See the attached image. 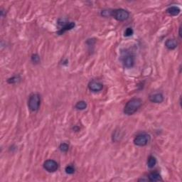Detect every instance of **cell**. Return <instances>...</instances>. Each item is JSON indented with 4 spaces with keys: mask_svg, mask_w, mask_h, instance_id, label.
Listing matches in <instances>:
<instances>
[{
    "mask_svg": "<svg viewBox=\"0 0 182 182\" xmlns=\"http://www.w3.org/2000/svg\"><path fill=\"white\" fill-rule=\"evenodd\" d=\"M142 101L139 98H132L127 102L124 107V113L127 115H132L138 110L142 106Z\"/></svg>",
    "mask_w": 182,
    "mask_h": 182,
    "instance_id": "obj_1",
    "label": "cell"
},
{
    "mask_svg": "<svg viewBox=\"0 0 182 182\" xmlns=\"http://www.w3.org/2000/svg\"><path fill=\"white\" fill-rule=\"evenodd\" d=\"M41 105V96L37 93L31 95L28 101V106L32 112L38 111Z\"/></svg>",
    "mask_w": 182,
    "mask_h": 182,
    "instance_id": "obj_2",
    "label": "cell"
},
{
    "mask_svg": "<svg viewBox=\"0 0 182 182\" xmlns=\"http://www.w3.org/2000/svg\"><path fill=\"white\" fill-rule=\"evenodd\" d=\"M151 140V137L146 133H142L137 135L134 139V144L138 146H146Z\"/></svg>",
    "mask_w": 182,
    "mask_h": 182,
    "instance_id": "obj_3",
    "label": "cell"
},
{
    "mask_svg": "<svg viewBox=\"0 0 182 182\" xmlns=\"http://www.w3.org/2000/svg\"><path fill=\"white\" fill-rule=\"evenodd\" d=\"M112 17H114L117 21L119 22H124L128 19L130 17V13L127 10L123 9H117L112 10Z\"/></svg>",
    "mask_w": 182,
    "mask_h": 182,
    "instance_id": "obj_4",
    "label": "cell"
},
{
    "mask_svg": "<svg viewBox=\"0 0 182 182\" xmlns=\"http://www.w3.org/2000/svg\"><path fill=\"white\" fill-rule=\"evenodd\" d=\"M44 168L49 172H55L58 170V164L55 160H48L44 163Z\"/></svg>",
    "mask_w": 182,
    "mask_h": 182,
    "instance_id": "obj_5",
    "label": "cell"
},
{
    "mask_svg": "<svg viewBox=\"0 0 182 182\" xmlns=\"http://www.w3.org/2000/svg\"><path fill=\"white\" fill-rule=\"evenodd\" d=\"M123 66L127 68H131L135 65V58L132 54H127L123 58Z\"/></svg>",
    "mask_w": 182,
    "mask_h": 182,
    "instance_id": "obj_6",
    "label": "cell"
},
{
    "mask_svg": "<svg viewBox=\"0 0 182 182\" xmlns=\"http://www.w3.org/2000/svg\"><path fill=\"white\" fill-rule=\"evenodd\" d=\"M88 88L93 92H99L103 88V85L97 80H92L88 83Z\"/></svg>",
    "mask_w": 182,
    "mask_h": 182,
    "instance_id": "obj_7",
    "label": "cell"
},
{
    "mask_svg": "<svg viewBox=\"0 0 182 182\" xmlns=\"http://www.w3.org/2000/svg\"><path fill=\"white\" fill-rule=\"evenodd\" d=\"M149 100L152 102H154V103H162L164 101V98L162 93H154V94L150 95L149 97Z\"/></svg>",
    "mask_w": 182,
    "mask_h": 182,
    "instance_id": "obj_8",
    "label": "cell"
},
{
    "mask_svg": "<svg viewBox=\"0 0 182 182\" xmlns=\"http://www.w3.org/2000/svg\"><path fill=\"white\" fill-rule=\"evenodd\" d=\"M75 24L74 22H68L67 24H65L64 26H62L61 29L58 31V34L61 35L63 34V33H65L67 31H69V30H71L72 29H73L75 27Z\"/></svg>",
    "mask_w": 182,
    "mask_h": 182,
    "instance_id": "obj_9",
    "label": "cell"
},
{
    "mask_svg": "<svg viewBox=\"0 0 182 182\" xmlns=\"http://www.w3.org/2000/svg\"><path fill=\"white\" fill-rule=\"evenodd\" d=\"M177 41L174 38H169L167 39L165 42V46L169 50H174L177 47Z\"/></svg>",
    "mask_w": 182,
    "mask_h": 182,
    "instance_id": "obj_10",
    "label": "cell"
},
{
    "mask_svg": "<svg viewBox=\"0 0 182 182\" xmlns=\"http://www.w3.org/2000/svg\"><path fill=\"white\" fill-rule=\"evenodd\" d=\"M167 12L171 16H177L179 15L180 12H181V9H180V8L178 7H169L167 9Z\"/></svg>",
    "mask_w": 182,
    "mask_h": 182,
    "instance_id": "obj_11",
    "label": "cell"
},
{
    "mask_svg": "<svg viewBox=\"0 0 182 182\" xmlns=\"http://www.w3.org/2000/svg\"><path fill=\"white\" fill-rule=\"evenodd\" d=\"M148 180L149 181H162V178L161 175L158 172H152L148 176Z\"/></svg>",
    "mask_w": 182,
    "mask_h": 182,
    "instance_id": "obj_12",
    "label": "cell"
},
{
    "mask_svg": "<svg viewBox=\"0 0 182 182\" xmlns=\"http://www.w3.org/2000/svg\"><path fill=\"white\" fill-rule=\"evenodd\" d=\"M157 164V159L154 156H149L147 160V166L149 169H152Z\"/></svg>",
    "mask_w": 182,
    "mask_h": 182,
    "instance_id": "obj_13",
    "label": "cell"
},
{
    "mask_svg": "<svg viewBox=\"0 0 182 182\" xmlns=\"http://www.w3.org/2000/svg\"><path fill=\"white\" fill-rule=\"evenodd\" d=\"M75 107L78 110H83L87 107V103L83 100H81V101L77 102L76 105H75Z\"/></svg>",
    "mask_w": 182,
    "mask_h": 182,
    "instance_id": "obj_14",
    "label": "cell"
},
{
    "mask_svg": "<svg viewBox=\"0 0 182 182\" xmlns=\"http://www.w3.org/2000/svg\"><path fill=\"white\" fill-rule=\"evenodd\" d=\"M59 149L62 152H67L69 149V145L67 143H61L59 146Z\"/></svg>",
    "mask_w": 182,
    "mask_h": 182,
    "instance_id": "obj_15",
    "label": "cell"
},
{
    "mask_svg": "<svg viewBox=\"0 0 182 182\" xmlns=\"http://www.w3.org/2000/svg\"><path fill=\"white\" fill-rule=\"evenodd\" d=\"M112 11L110 9H104L101 12V15L104 17H112Z\"/></svg>",
    "mask_w": 182,
    "mask_h": 182,
    "instance_id": "obj_16",
    "label": "cell"
},
{
    "mask_svg": "<svg viewBox=\"0 0 182 182\" xmlns=\"http://www.w3.org/2000/svg\"><path fill=\"white\" fill-rule=\"evenodd\" d=\"M75 168H74L73 166L72 165H68L65 169V171H66V173L68 174H73L75 172Z\"/></svg>",
    "mask_w": 182,
    "mask_h": 182,
    "instance_id": "obj_17",
    "label": "cell"
},
{
    "mask_svg": "<svg viewBox=\"0 0 182 182\" xmlns=\"http://www.w3.org/2000/svg\"><path fill=\"white\" fill-rule=\"evenodd\" d=\"M19 80H20V78H19V76H14L12 78H9L7 80V83L9 84L16 83L18 82Z\"/></svg>",
    "mask_w": 182,
    "mask_h": 182,
    "instance_id": "obj_18",
    "label": "cell"
},
{
    "mask_svg": "<svg viewBox=\"0 0 182 182\" xmlns=\"http://www.w3.org/2000/svg\"><path fill=\"white\" fill-rule=\"evenodd\" d=\"M31 61L34 63H38L40 61V57L38 54H33L31 56Z\"/></svg>",
    "mask_w": 182,
    "mask_h": 182,
    "instance_id": "obj_19",
    "label": "cell"
},
{
    "mask_svg": "<svg viewBox=\"0 0 182 182\" xmlns=\"http://www.w3.org/2000/svg\"><path fill=\"white\" fill-rule=\"evenodd\" d=\"M134 31L132 28H128L125 31V36H131L132 34H133Z\"/></svg>",
    "mask_w": 182,
    "mask_h": 182,
    "instance_id": "obj_20",
    "label": "cell"
},
{
    "mask_svg": "<svg viewBox=\"0 0 182 182\" xmlns=\"http://www.w3.org/2000/svg\"><path fill=\"white\" fill-rule=\"evenodd\" d=\"M178 35H179L180 38H181V27L179 28V31H178Z\"/></svg>",
    "mask_w": 182,
    "mask_h": 182,
    "instance_id": "obj_21",
    "label": "cell"
}]
</instances>
